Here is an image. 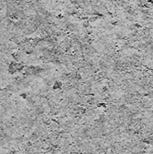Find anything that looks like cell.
<instances>
[{"label": "cell", "mask_w": 153, "mask_h": 154, "mask_svg": "<svg viewBox=\"0 0 153 154\" xmlns=\"http://www.w3.org/2000/svg\"><path fill=\"white\" fill-rule=\"evenodd\" d=\"M45 154H52L51 153H45Z\"/></svg>", "instance_id": "obj_1"}, {"label": "cell", "mask_w": 153, "mask_h": 154, "mask_svg": "<svg viewBox=\"0 0 153 154\" xmlns=\"http://www.w3.org/2000/svg\"><path fill=\"white\" fill-rule=\"evenodd\" d=\"M100 154H105V153H100Z\"/></svg>", "instance_id": "obj_2"}, {"label": "cell", "mask_w": 153, "mask_h": 154, "mask_svg": "<svg viewBox=\"0 0 153 154\" xmlns=\"http://www.w3.org/2000/svg\"><path fill=\"white\" fill-rule=\"evenodd\" d=\"M39 154H44V153H39Z\"/></svg>", "instance_id": "obj_3"}]
</instances>
